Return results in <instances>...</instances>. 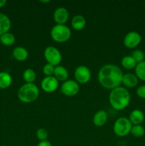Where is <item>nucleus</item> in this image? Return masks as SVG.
Masks as SVG:
<instances>
[{"instance_id": "17", "label": "nucleus", "mask_w": 145, "mask_h": 146, "mask_svg": "<svg viewBox=\"0 0 145 146\" xmlns=\"http://www.w3.org/2000/svg\"><path fill=\"white\" fill-rule=\"evenodd\" d=\"M85 24H86V20H85V17L82 15H79V14L74 16L72 21H71V25H72V28L77 31H80L82 29H84Z\"/></svg>"}, {"instance_id": "8", "label": "nucleus", "mask_w": 145, "mask_h": 146, "mask_svg": "<svg viewBox=\"0 0 145 146\" xmlns=\"http://www.w3.org/2000/svg\"><path fill=\"white\" fill-rule=\"evenodd\" d=\"M142 41V36L136 31H129L124 38V45L128 48H134L137 46Z\"/></svg>"}, {"instance_id": "15", "label": "nucleus", "mask_w": 145, "mask_h": 146, "mask_svg": "<svg viewBox=\"0 0 145 146\" xmlns=\"http://www.w3.org/2000/svg\"><path fill=\"white\" fill-rule=\"evenodd\" d=\"M11 28V21L6 14L0 13V36L7 33Z\"/></svg>"}, {"instance_id": "1", "label": "nucleus", "mask_w": 145, "mask_h": 146, "mask_svg": "<svg viewBox=\"0 0 145 146\" xmlns=\"http://www.w3.org/2000/svg\"><path fill=\"white\" fill-rule=\"evenodd\" d=\"M123 75L122 70L117 66L106 64L98 72V81L104 88L112 90L120 86Z\"/></svg>"}, {"instance_id": "16", "label": "nucleus", "mask_w": 145, "mask_h": 146, "mask_svg": "<svg viewBox=\"0 0 145 146\" xmlns=\"http://www.w3.org/2000/svg\"><path fill=\"white\" fill-rule=\"evenodd\" d=\"M12 55L15 59L17 61H25L28 56V51L25 48L21 46H17L14 48L12 51Z\"/></svg>"}, {"instance_id": "20", "label": "nucleus", "mask_w": 145, "mask_h": 146, "mask_svg": "<svg viewBox=\"0 0 145 146\" xmlns=\"http://www.w3.org/2000/svg\"><path fill=\"white\" fill-rule=\"evenodd\" d=\"M121 64H122V67H124L125 68L130 70L132 68H134L137 63L132 58V56H125L122 58Z\"/></svg>"}, {"instance_id": "31", "label": "nucleus", "mask_w": 145, "mask_h": 146, "mask_svg": "<svg viewBox=\"0 0 145 146\" xmlns=\"http://www.w3.org/2000/svg\"><path fill=\"white\" fill-rule=\"evenodd\" d=\"M41 2H43V3H48L50 2L49 0H47V1H41Z\"/></svg>"}, {"instance_id": "27", "label": "nucleus", "mask_w": 145, "mask_h": 146, "mask_svg": "<svg viewBox=\"0 0 145 146\" xmlns=\"http://www.w3.org/2000/svg\"><path fill=\"white\" fill-rule=\"evenodd\" d=\"M36 137L39 141H46L48 138V131L45 128H39L36 131Z\"/></svg>"}, {"instance_id": "14", "label": "nucleus", "mask_w": 145, "mask_h": 146, "mask_svg": "<svg viewBox=\"0 0 145 146\" xmlns=\"http://www.w3.org/2000/svg\"><path fill=\"white\" fill-rule=\"evenodd\" d=\"M92 121H93V123L98 127H100L105 125V123L107 121V114L106 111L104 110L98 111L94 115Z\"/></svg>"}, {"instance_id": "7", "label": "nucleus", "mask_w": 145, "mask_h": 146, "mask_svg": "<svg viewBox=\"0 0 145 146\" xmlns=\"http://www.w3.org/2000/svg\"><path fill=\"white\" fill-rule=\"evenodd\" d=\"M80 86L78 83L73 80H66L64 81L61 88L62 94L67 96H73L79 92Z\"/></svg>"}, {"instance_id": "24", "label": "nucleus", "mask_w": 145, "mask_h": 146, "mask_svg": "<svg viewBox=\"0 0 145 146\" xmlns=\"http://www.w3.org/2000/svg\"><path fill=\"white\" fill-rule=\"evenodd\" d=\"M130 133L135 138H141L144 135L145 129L142 125H132Z\"/></svg>"}, {"instance_id": "18", "label": "nucleus", "mask_w": 145, "mask_h": 146, "mask_svg": "<svg viewBox=\"0 0 145 146\" xmlns=\"http://www.w3.org/2000/svg\"><path fill=\"white\" fill-rule=\"evenodd\" d=\"M53 75L58 81H65L68 77V71L64 66H57L55 67Z\"/></svg>"}, {"instance_id": "11", "label": "nucleus", "mask_w": 145, "mask_h": 146, "mask_svg": "<svg viewBox=\"0 0 145 146\" xmlns=\"http://www.w3.org/2000/svg\"><path fill=\"white\" fill-rule=\"evenodd\" d=\"M69 18V13L65 7H58L53 13V19L57 24H65Z\"/></svg>"}, {"instance_id": "2", "label": "nucleus", "mask_w": 145, "mask_h": 146, "mask_svg": "<svg viewBox=\"0 0 145 146\" xmlns=\"http://www.w3.org/2000/svg\"><path fill=\"white\" fill-rule=\"evenodd\" d=\"M130 94L124 87L119 86L114 88L109 94V104L112 108L117 111L126 108L130 103Z\"/></svg>"}, {"instance_id": "33", "label": "nucleus", "mask_w": 145, "mask_h": 146, "mask_svg": "<svg viewBox=\"0 0 145 146\" xmlns=\"http://www.w3.org/2000/svg\"><path fill=\"white\" fill-rule=\"evenodd\" d=\"M144 59H145V58H144Z\"/></svg>"}, {"instance_id": "23", "label": "nucleus", "mask_w": 145, "mask_h": 146, "mask_svg": "<svg viewBox=\"0 0 145 146\" xmlns=\"http://www.w3.org/2000/svg\"><path fill=\"white\" fill-rule=\"evenodd\" d=\"M36 77L35 71L31 68H27L23 73V78L27 84H33L35 81Z\"/></svg>"}, {"instance_id": "6", "label": "nucleus", "mask_w": 145, "mask_h": 146, "mask_svg": "<svg viewBox=\"0 0 145 146\" xmlns=\"http://www.w3.org/2000/svg\"><path fill=\"white\" fill-rule=\"evenodd\" d=\"M44 57L48 64H51L54 66H58L62 60V56L59 50L51 46L46 47L44 50Z\"/></svg>"}, {"instance_id": "10", "label": "nucleus", "mask_w": 145, "mask_h": 146, "mask_svg": "<svg viewBox=\"0 0 145 146\" xmlns=\"http://www.w3.org/2000/svg\"><path fill=\"white\" fill-rule=\"evenodd\" d=\"M58 81L54 76H45L41 81V86L42 89L47 93L54 92L58 87Z\"/></svg>"}, {"instance_id": "32", "label": "nucleus", "mask_w": 145, "mask_h": 146, "mask_svg": "<svg viewBox=\"0 0 145 146\" xmlns=\"http://www.w3.org/2000/svg\"><path fill=\"white\" fill-rule=\"evenodd\" d=\"M5 146H7V145H5Z\"/></svg>"}, {"instance_id": "26", "label": "nucleus", "mask_w": 145, "mask_h": 146, "mask_svg": "<svg viewBox=\"0 0 145 146\" xmlns=\"http://www.w3.org/2000/svg\"><path fill=\"white\" fill-rule=\"evenodd\" d=\"M54 70H55V66L50 64H46L44 65L43 68V72L46 76H51L54 74Z\"/></svg>"}, {"instance_id": "3", "label": "nucleus", "mask_w": 145, "mask_h": 146, "mask_svg": "<svg viewBox=\"0 0 145 146\" xmlns=\"http://www.w3.org/2000/svg\"><path fill=\"white\" fill-rule=\"evenodd\" d=\"M39 96V90L36 84L26 83L18 91V98L24 103H31L36 101Z\"/></svg>"}, {"instance_id": "19", "label": "nucleus", "mask_w": 145, "mask_h": 146, "mask_svg": "<svg viewBox=\"0 0 145 146\" xmlns=\"http://www.w3.org/2000/svg\"><path fill=\"white\" fill-rule=\"evenodd\" d=\"M12 83V78L9 73L0 72V88H7Z\"/></svg>"}, {"instance_id": "28", "label": "nucleus", "mask_w": 145, "mask_h": 146, "mask_svg": "<svg viewBox=\"0 0 145 146\" xmlns=\"http://www.w3.org/2000/svg\"><path fill=\"white\" fill-rule=\"evenodd\" d=\"M136 93L139 98L145 99V85H142L138 87Z\"/></svg>"}, {"instance_id": "12", "label": "nucleus", "mask_w": 145, "mask_h": 146, "mask_svg": "<svg viewBox=\"0 0 145 146\" xmlns=\"http://www.w3.org/2000/svg\"><path fill=\"white\" fill-rule=\"evenodd\" d=\"M129 120L132 125H141L144 120V114L141 110L135 109L129 114Z\"/></svg>"}, {"instance_id": "22", "label": "nucleus", "mask_w": 145, "mask_h": 146, "mask_svg": "<svg viewBox=\"0 0 145 146\" xmlns=\"http://www.w3.org/2000/svg\"><path fill=\"white\" fill-rule=\"evenodd\" d=\"M15 36L11 33L7 32L0 36V42L5 46H11L15 42Z\"/></svg>"}, {"instance_id": "5", "label": "nucleus", "mask_w": 145, "mask_h": 146, "mask_svg": "<svg viewBox=\"0 0 145 146\" xmlns=\"http://www.w3.org/2000/svg\"><path fill=\"white\" fill-rule=\"evenodd\" d=\"M132 124L129 118L120 117L116 120L113 125V131L119 137L126 136L131 132Z\"/></svg>"}, {"instance_id": "9", "label": "nucleus", "mask_w": 145, "mask_h": 146, "mask_svg": "<svg viewBox=\"0 0 145 146\" xmlns=\"http://www.w3.org/2000/svg\"><path fill=\"white\" fill-rule=\"evenodd\" d=\"M75 78L80 84H86L91 78V73L89 68L85 66H79L75 70Z\"/></svg>"}, {"instance_id": "13", "label": "nucleus", "mask_w": 145, "mask_h": 146, "mask_svg": "<svg viewBox=\"0 0 145 146\" xmlns=\"http://www.w3.org/2000/svg\"><path fill=\"white\" fill-rule=\"evenodd\" d=\"M138 81H139V79L135 74L127 73L123 75L122 84H123L124 86L127 88H134L138 84Z\"/></svg>"}, {"instance_id": "25", "label": "nucleus", "mask_w": 145, "mask_h": 146, "mask_svg": "<svg viewBox=\"0 0 145 146\" xmlns=\"http://www.w3.org/2000/svg\"><path fill=\"white\" fill-rule=\"evenodd\" d=\"M132 58L136 61V62L137 63H140L142 61H144V59L145 58V54L142 50H139V49H136L134 50L133 52L132 53Z\"/></svg>"}, {"instance_id": "21", "label": "nucleus", "mask_w": 145, "mask_h": 146, "mask_svg": "<svg viewBox=\"0 0 145 146\" xmlns=\"http://www.w3.org/2000/svg\"><path fill=\"white\" fill-rule=\"evenodd\" d=\"M135 75L138 79L145 81V61L136 64L135 67Z\"/></svg>"}, {"instance_id": "4", "label": "nucleus", "mask_w": 145, "mask_h": 146, "mask_svg": "<svg viewBox=\"0 0 145 146\" xmlns=\"http://www.w3.org/2000/svg\"><path fill=\"white\" fill-rule=\"evenodd\" d=\"M51 38L58 43H63L69 40L71 31L65 24H55L51 30Z\"/></svg>"}, {"instance_id": "29", "label": "nucleus", "mask_w": 145, "mask_h": 146, "mask_svg": "<svg viewBox=\"0 0 145 146\" xmlns=\"http://www.w3.org/2000/svg\"><path fill=\"white\" fill-rule=\"evenodd\" d=\"M37 146H52L51 143L48 141H41L40 143H38V144Z\"/></svg>"}, {"instance_id": "30", "label": "nucleus", "mask_w": 145, "mask_h": 146, "mask_svg": "<svg viewBox=\"0 0 145 146\" xmlns=\"http://www.w3.org/2000/svg\"><path fill=\"white\" fill-rule=\"evenodd\" d=\"M6 4H7V1L6 0H0V8L4 7Z\"/></svg>"}]
</instances>
